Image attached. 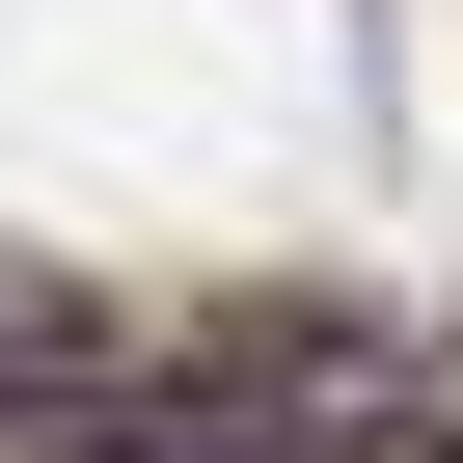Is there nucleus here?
I'll use <instances>...</instances> for the list:
<instances>
[{
	"label": "nucleus",
	"mask_w": 463,
	"mask_h": 463,
	"mask_svg": "<svg viewBox=\"0 0 463 463\" xmlns=\"http://www.w3.org/2000/svg\"><path fill=\"white\" fill-rule=\"evenodd\" d=\"M273 409H218V463H463V382H382V354H246Z\"/></svg>",
	"instance_id": "nucleus-1"
}]
</instances>
